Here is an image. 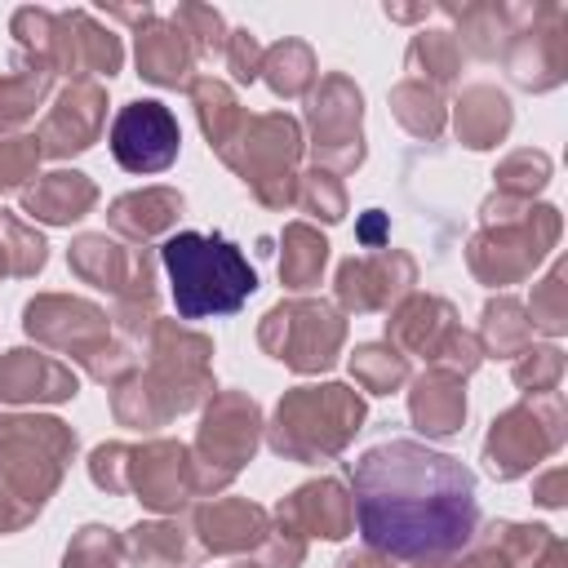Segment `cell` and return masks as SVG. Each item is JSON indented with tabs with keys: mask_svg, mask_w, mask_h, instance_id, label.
<instances>
[{
	"mask_svg": "<svg viewBox=\"0 0 568 568\" xmlns=\"http://www.w3.org/2000/svg\"><path fill=\"white\" fill-rule=\"evenodd\" d=\"M351 475L359 528L386 555H448L475 528V479L444 453L417 444H382L364 453Z\"/></svg>",
	"mask_w": 568,
	"mask_h": 568,
	"instance_id": "6da1fadb",
	"label": "cell"
},
{
	"mask_svg": "<svg viewBox=\"0 0 568 568\" xmlns=\"http://www.w3.org/2000/svg\"><path fill=\"white\" fill-rule=\"evenodd\" d=\"M164 271H169V293L182 320H209V315H235L253 288L257 275L240 244L226 235H204V231H178L160 248Z\"/></svg>",
	"mask_w": 568,
	"mask_h": 568,
	"instance_id": "7a4b0ae2",
	"label": "cell"
},
{
	"mask_svg": "<svg viewBox=\"0 0 568 568\" xmlns=\"http://www.w3.org/2000/svg\"><path fill=\"white\" fill-rule=\"evenodd\" d=\"M111 151L129 173H160L178 155V124L160 102H133L111 124Z\"/></svg>",
	"mask_w": 568,
	"mask_h": 568,
	"instance_id": "3957f363",
	"label": "cell"
}]
</instances>
